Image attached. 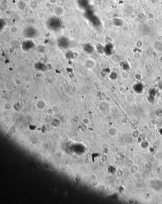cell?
<instances>
[{
  "instance_id": "1",
  "label": "cell",
  "mask_w": 162,
  "mask_h": 204,
  "mask_svg": "<svg viewBox=\"0 0 162 204\" xmlns=\"http://www.w3.org/2000/svg\"><path fill=\"white\" fill-rule=\"evenodd\" d=\"M60 21L56 17H53L49 19L47 22L48 28L52 31H58L61 27Z\"/></svg>"
},
{
  "instance_id": "2",
  "label": "cell",
  "mask_w": 162,
  "mask_h": 204,
  "mask_svg": "<svg viewBox=\"0 0 162 204\" xmlns=\"http://www.w3.org/2000/svg\"><path fill=\"white\" fill-rule=\"evenodd\" d=\"M24 36L27 39L35 38L38 35L37 30L33 27H28L24 29L23 32Z\"/></svg>"
},
{
  "instance_id": "3",
  "label": "cell",
  "mask_w": 162,
  "mask_h": 204,
  "mask_svg": "<svg viewBox=\"0 0 162 204\" xmlns=\"http://www.w3.org/2000/svg\"><path fill=\"white\" fill-rule=\"evenodd\" d=\"M57 45L62 49H66L70 47V42L69 39L64 36L60 37L57 41Z\"/></svg>"
},
{
  "instance_id": "4",
  "label": "cell",
  "mask_w": 162,
  "mask_h": 204,
  "mask_svg": "<svg viewBox=\"0 0 162 204\" xmlns=\"http://www.w3.org/2000/svg\"><path fill=\"white\" fill-rule=\"evenodd\" d=\"M35 46L34 43L30 39L24 41L21 45V48L23 51H29Z\"/></svg>"
},
{
  "instance_id": "5",
  "label": "cell",
  "mask_w": 162,
  "mask_h": 204,
  "mask_svg": "<svg viewBox=\"0 0 162 204\" xmlns=\"http://www.w3.org/2000/svg\"><path fill=\"white\" fill-rule=\"evenodd\" d=\"M133 89L135 93L141 94L143 92L144 89V84L140 82H136L133 86Z\"/></svg>"
},
{
  "instance_id": "6",
  "label": "cell",
  "mask_w": 162,
  "mask_h": 204,
  "mask_svg": "<svg viewBox=\"0 0 162 204\" xmlns=\"http://www.w3.org/2000/svg\"><path fill=\"white\" fill-rule=\"evenodd\" d=\"M113 51V45L110 44H108L104 48V52L106 55L110 56L112 54Z\"/></svg>"
},
{
  "instance_id": "7",
  "label": "cell",
  "mask_w": 162,
  "mask_h": 204,
  "mask_svg": "<svg viewBox=\"0 0 162 204\" xmlns=\"http://www.w3.org/2000/svg\"><path fill=\"white\" fill-rule=\"evenodd\" d=\"M34 67L36 70L39 72H45L46 70V65L42 63L38 62L35 63Z\"/></svg>"
},
{
  "instance_id": "8",
  "label": "cell",
  "mask_w": 162,
  "mask_h": 204,
  "mask_svg": "<svg viewBox=\"0 0 162 204\" xmlns=\"http://www.w3.org/2000/svg\"><path fill=\"white\" fill-rule=\"evenodd\" d=\"M36 106L38 109H43L46 106V103L43 100H40L36 103Z\"/></svg>"
},
{
  "instance_id": "9",
  "label": "cell",
  "mask_w": 162,
  "mask_h": 204,
  "mask_svg": "<svg viewBox=\"0 0 162 204\" xmlns=\"http://www.w3.org/2000/svg\"><path fill=\"white\" fill-rule=\"evenodd\" d=\"M85 66L88 69H91L94 67L95 62L91 59H87L85 62Z\"/></svg>"
},
{
  "instance_id": "10",
  "label": "cell",
  "mask_w": 162,
  "mask_h": 204,
  "mask_svg": "<svg viewBox=\"0 0 162 204\" xmlns=\"http://www.w3.org/2000/svg\"><path fill=\"white\" fill-rule=\"evenodd\" d=\"M55 13L57 15H61L64 13V9L61 6H57L54 9Z\"/></svg>"
},
{
  "instance_id": "11",
  "label": "cell",
  "mask_w": 162,
  "mask_h": 204,
  "mask_svg": "<svg viewBox=\"0 0 162 204\" xmlns=\"http://www.w3.org/2000/svg\"><path fill=\"white\" fill-rule=\"evenodd\" d=\"M84 49L85 50V51L89 53H91L93 52V47H92V46L90 44H86L84 45Z\"/></svg>"
},
{
  "instance_id": "12",
  "label": "cell",
  "mask_w": 162,
  "mask_h": 204,
  "mask_svg": "<svg viewBox=\"0 0 162 204\" xmlns=\"http://www.w3.org/2000/svg\"><path fill=\"white\" fill-rule=\"evenodd\" d=\"M120 66L122 69L125 71H128L130 69V66L129 64L127 62H123L120 64Z\"/></svg>"
},
{
  "instance_id": "13",
  "label": "cell",
  "mask_w": 162,
  "mask_h": 204,
  "mask_svg": "<svg viewBox=\"0 0 162 204\" xmlns=\"http://www.w3.org/2000/svg\"><path fill=\"white\" fill-rule=\"evenodd\" d=\"M114 24L117 26H121L123 24L122 21L121 20V19H116L114 21Z\"/></svg>"
},
{
  "instance_id": "14",
  "label": "cell",
  "mask_w": 162,
  "mask_h": 204,
  "mask_svg": "<svg viewBox=\"0 0 162 204\" xmlns=\"http://www.w3.org/2000/svg\"><path fill=\"white\" fill-rule=\"evenodd\" d=\"M44 6L46 9H49L52 7V3L50 1H47L45 2Z\"/></svg>"
},
{
  "instance_id": "15",
  "label": "cell",
  "mask_w": 162,
  "mask_h": 204,
  "mask_svg": "<svg viewBox=\"0 0 162 204\" xmlns=\"http://www.w3.org/2000/svg\"><path fill=\"white\" fill-rule=\"evenodd\" d=\"M18 30V28L17 26H13L10 29V31L12 33H16Z\"/></svg>"
},
{
  "instance_id": "16",
  "label": "cell",
  "mask_w": 162,
  "mask_h": 204,
  "mask_svg": "<svg viewBox=\"0 0 162 204\" xmlns=\"http://www.w3.org/2000/svg\"><path fill=\"white\" fill-rule=\"evenodd\" d=\"M27 90L26 89H24V88L22 89L20 92V95L22 96H25L27 94Z\"/></svg>"
},
{
  "instance_id": "17",
  "label": "cell",
  "mask_w": 162,
  "mask_h": 204,
  "mask_svg": "<svg viewBox=\"0 0 162 204\" xmlns=\"http://www.w3.org/2000/svg\"><path fill=\"white\" fill-rule=\"evenodd\" d=\"M110 78L112 80H115L117 78V74L116 73H111L110 74Z\"/></svg>"
},
{
  "instance_id": "18",
  "label": "cell",
  "mask_w": 162,
  "mask_h": 204,
  "mask_svg": "<svg viewBox=\"0 0 162 204\" xmlns=\"http://www.w3.org/2000/svg\"><path fill=\"white\" fill-rule=\"evenodd\" d=\"M37 15H38V16L40 18H41V19L44 18V17H45V14H44L43 12H39L38 13Z\"/></svg>"
},
{
  "instance_id": "19",
  "label": "cell",
  "mask_w": 162,
  "mask_h": 204,
  "mask_svg": "<svg viewBox=\"0 0 162 204\" xmlns=\"http://www.w3.org/2000/svg\"><path fill=\"white\" fill-rule=\"evenodd\" d=\"M160 133H161V134L162 135V129H161L160 130Z\"/></svg>"
}]
</instances>
